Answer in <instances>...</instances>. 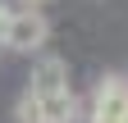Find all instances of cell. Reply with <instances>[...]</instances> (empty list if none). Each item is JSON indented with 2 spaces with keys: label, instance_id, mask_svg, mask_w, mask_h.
Listing matches in <instances>:
<instances>
[{
  "label": "cell",
  "instance_id": "6da1fadb",
  "mask_svg": "<svg viewBox=\"0 0 128 123\" xmlns=\"http://www.w3.org/2000/svg\"><path fill=\"white\" fill-rule=\"evenodd\" d=\"M14 119L18 123H78L82 119V100L73 91H55V96H18L14 105Z\"/></svg>",
  "mask_w": 128,
  "mask_h": 123
},
{
  "label": "cell",
  "instance_id": "7a4b0ae2",
  "mask_svg": "<svg viewBox=\"0 0 128 123\" xmlns=\"http://www.w3.org/2000/svg\"><path fill=\"white\" fill-rule=\"evenodd\" d=\"M50 41V18L46 9H14L9 23H5V37L0 46L14 55H41V46Z\"/></svg>",
  "mask_w": 128,
  "mask_h": 123
},
{
  "label": "cell",
  "instance_id": "3957f363",
  "mask_svg": "<svg viewBox=\"0 0 128 123\" xmlns=\"http://www.w3.org/2000/svg\"><path fill=\"white\" fill-rule=\"evenodd\" d=\"M87 123H128V78L124 73H105L96 82Z\"/></svg>",
  "mask_w": 128,
  "mask_h": 123
},
{
  "label": "cell",
  "instance_id": "277c9868",
  "mask_svg": "<svg viewBox=\"0 0 128 123\" xmlns=\"http://www.w3.org/2000/svg\"><path fill=\"white\" fill-rule=\"evenodd\" d=\"M55 91H73L69 87V64L60 55H37L28 68V96H55Z\"/></svg>",
  "mask_w": 128,
  "mask_h": 123
},
{
  "label": "cell",
  "instance_id": "5b68a950",
  "mask_svg": "<svg viewBox=\"0 0 128 123\" xmlns=\"http://www.w3.org/2000/svg\"><path fill=\"white\" fill-rule=\"evenodd\" d=\"M9 14H14V5H9V0H0V37H5V23H9Z\"/></svg>",
  "mask_w": 128,
  "mask_h": 123
},
{
  "label": "cell",
  "instance_id": "8992f818",
  "mask_svg": "<svg viewBox=\"0 0 128 123\" xmlns=\"http://www.w3.org/2000/svg\"><path fill=\"white\" fill-rule=\"evenodd\" d=\"M18 9H46V0H18Z\"/></svg>",
  "mask_w": 128,
  "mask_h": 123
},
{
  "label": "cell",
  "instance_id": "52a82bcc",
  "mask_svg": "<svg viewBox=\"0 0 128 123\" xmlns=\"http://www.w3.org/2000/svg\"><path fill=\"white\" fill-rule=\"evenodd\" d=\"M124 78H128V73H124Z\"/></svg>",
  "mask_w": 128,
  "mask_h": 123
}]
</instances>
